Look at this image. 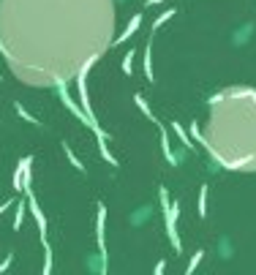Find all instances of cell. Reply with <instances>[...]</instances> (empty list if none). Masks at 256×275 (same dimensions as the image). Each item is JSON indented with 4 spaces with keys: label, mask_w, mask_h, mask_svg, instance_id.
<instances>
[{
    "label": "cell",
    "mask_w": 256,
    "mask_h": 275,
    "mask_svg": "<svg viewBox=\"0 0 256 275\" xmlns=\"http://www.w3.org/2000/svg\"><path fill=\"white\" fill-rule=\"evenodd\" d=\"M207 147L229 169H256V93L226 90L210 109Z\"/></svg>",
    "instance_id": "obj_1"
}]
</instances>
